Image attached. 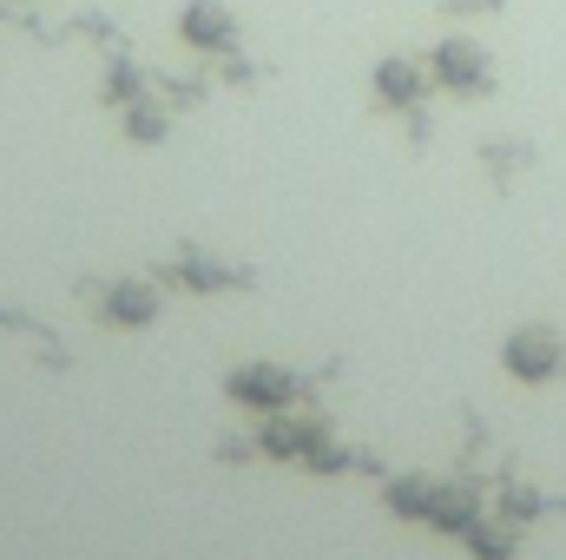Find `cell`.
<instances>
[{"instance_id": "5", "label": "cell", "mask_w": 566, "mask_h": 560, "mask_svg": "<svg viewBox=\"0 0 566 560\" xmlns=\"http://www.w3.org/2000/svg\"><path fill=\"white\" fill-rule=\"evenodd\" d=\"M468 541H474V554H481V560H507V554H514V528H488V521H474V528H468Z\"/></svg>"}, {"instance_id": "1", "label": "cell", "mask_w": 566, "mask_h": 560, "mask_svg": "<svg viewBox=\"0 0 566 560\" xmlns=\"http://www.w3.org/2000/svg\"><path fill=\"white\" fill-rule=\"evenodd\" d=\"M560 356L566 350L547 323H521V330L507 336V350H501V363H507L514 383H547V376H560Z\"/></svg>"}, {"instance_id": "2", "label": "cell", "mask_w": 566, "mask_h": 560, "mask_svg": "<svg viewBox=\"0 0 566 560\" xmlns=\"http://www.w3.org/2000/svg\"><path fill=\"white\" fill-rule=\"evenodd\" d=\"M428 66H434V80H441V86H454V93L488 86V53H481L474 40H441Z\"/></svg>"}, {"instance_id": "4", "label": "cell", "mask_w": 566, "mask_h": 560, "mask_svg": "<svg viewBox=\"0 0 566 560\" xmlns=\"http://www.w3.org/2000/svg\"><path fill=\"white\" fill-rule=\"evenodd\" d=\"M376 93H382L389 106H409V100L422 93V73H416V60H382V66H376Z\"/></svg>"}, {"instance_id": "3", "label": "cell", "mask_w": 566, "mask_h": 560, "mask_svg": "<svg viewBox=\"0 0 566 560\" xmlns=\"http://www.w3.org/2000/svg\"><path fill=\"white\" fill-rule=\"evenodd\" d=\"M185 40H191V46H231V40H238V20H231L218 0H191V7H185Z\"/></svg>"}]
</instances>
